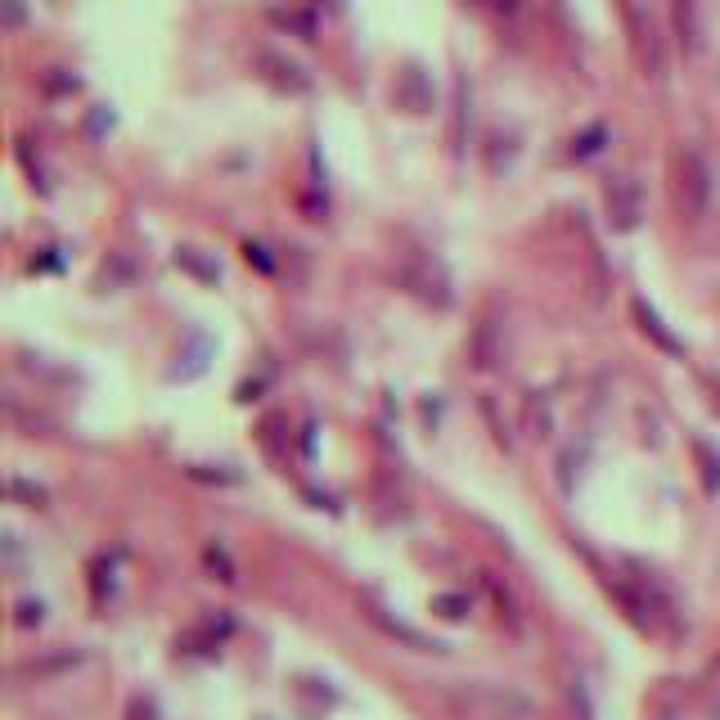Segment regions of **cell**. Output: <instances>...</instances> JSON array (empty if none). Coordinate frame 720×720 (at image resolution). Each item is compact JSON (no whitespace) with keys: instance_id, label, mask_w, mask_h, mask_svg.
<instances>
[{"instance_id":"6da1fadb","label":"cell","mask_w":720,"mask_h":720,"mask_svg":"<svg viewBox=\"0 0 720 720\" xmlns=\"http://www.w3.org/2000/svg\"><path fill=\"white\" fill-rule=\"evenodd\" d=\"M671 194H675V207H680L684 221H702V216H707L716 185H711V162L702 158L693 144H680L671 158Z\"/></svg>"},{"instance_id":"7a4b0ae2","label":"cell","mask_w":720,"mask_h":720,"mask_svg":"<svg viewBox=\"0 0 720 720\" xmlns=\"http://www.w3.org/2000/svg\"><path fill=\"white\" fill-rule=\"evenodd\" d=\"M450 698L468 720H531V702L509 684H464Z\"/></svg>"},{"instance_id":"3957f363","label":"cell","mask_w":720,"mask_h":720,"mask_svg":"<svg viewBox=\"0 0 720 720\" xmlns=\"http://www.w3.org/2000/svg\"><path fill=\"white\" fill-rule=\"evenodd\" d=\"M252 63H257V77L270 81L275 90H284V95H306V90H311V72L297 59H288V54L270 50V45H261V50L252 54Z\"/></svg>"},{"instance_id":"277c9868","label":"cell","mask_w":720,"mask_h":720,"mask_svg":"<svg viewBox=\"0 0 720 720\" xmlns=\"http://www.w3.org/2000/svg\"><path fill=\"white\" fill-rule=\"evenodd\" d=\"M603 207H608V225H612V230H635L639 212H644L639 185L630 176H612L608 185H603Z\"/></svg>"},{"instance_id":"5b68a950","label":"cell","mask_w":720,"mask_h":720,"mask_svg":"<svg viewBox=\"0 0 720 720\" xmlns=\"http://www.w3.org/2000/svg\"><path fill=\"white\" fill-rule=\"evenodd\" d=\"M626 14H630V41H635V59H639V68L648 72V77H662V68H666V50H662V36H657V23L644 14V9H635V5H626Z\"/></svg>"},{"instance_id":"8992f818","label":"cell","mask_w":720,"mask_h":720,"mask_svg":"<svg viewBox=\"0 0 720 720\" xmlns=\"http://www.w3.org/2000/svg\"><path fill=\"white\" fill-rule=\"evenodd\" d=\"M81 662H86L81 648H54V653H45V657H27V662H18L14 675L18 680H54V675H63V671H77Z\"/></svg>"},{"instance_id":"52a82bcc","label":"cell","mask_w":720,"mask_h":720,"mask_svg":"<svg viewBox=\"0 0 720 720\" xmlns=\"http://www.w3.org/2000/svg\"><path fill=\"white\" fill-rule=\"evenodd\" d=\"M671 23H675V41L684 54L702 50V0H671Z\"/></svg>"},{"instance_id":"ba28073f","label":"cell","mask_w":720,"mask_h":720,"mask_svg":"<svg viewBox=\"0 0 720 720\" xmlns=\"http://www.w3.org/2000/svg\"><path fill=\"white\" fill-rule=\"evenodd\" d=\"M500 356H504L500 324L486 315V320L473 329V365H477V369H495V365H500Z\"/></svg>"},{"instance_id":"9c48e42d","label":"cell","mask_w":720,"mask_h":720,"mask_svg":"<svg viewBox=\"0 0 720 720\" xmlns=\"http://www.w3.org/2000/svg\"><path fill=\"white\" fill-rule=\"evenodd\" d=\"M225 635H230V621H203V626L185 630V635L176 639V648H189V653H212Z\"/></svg>"},{"instance_id":"30bf717a","label":"cell","mask_w":720,"mask_h":720,"mask_svg":"<svg viewBox=\"0 0 720 720\" xmlns=\"http://www.w3.org/2000/svg\"><path fill=\"white\" fill-rule=\"evenodd\" d=\"M635 320H639V329H644V333H648V338H653V342H657V347H662V351H671V356H680V342H675V338H671V333H666V329H662V320H657V315H653V306H644V302H635Z\"/></svg>"},{"instance_id":"8fae6325","label":"cell","mask_w":720,"mask_h":720,"mask_svg":"<svg viewBox=\"0 0 720 720\" xmlns=\"http://www.w3.org/2000/svg\"><path fill=\"white\" fill-rule=\"evenodd\" d=\"M482 581H486V590H491V599H495V608H500V617H509V626L518 630V626H522V612H518V599H513V590H509V585H500V576H495V572H482Z\"/></svg>"},{"instance_id":"7c38bea8","label":"cell","mask_w":720,"mask_h":720,"mask_svg":"<svg viewBox=\"0 0 720 720\" xmlns=\"http://www.w3.org/2000/svg\"><path fill=\"white\" fill-rule=\"evenodd\" d=\"M369 617H374V621H378V626H383V630H387V635H396V639H405V644H410V648H419V653H432V648H441V644H437V639H423V635H419V630H410V626H401V621H387V617H383V612H378V608H369Z\"/></svg>"},{"instance_id":"4fadbf2b","label":"cell","mask_w":720,"mask_h":720,"mask_svg":"<svg viewBox=\"0 0 720 720\" xmlns=\"http://www.w3.org/2000/svg\"><path fill=\"white\" fill-rule=\"evenodd\" d=\"M203 567L212 572V581H225V585H234V563H230V554H225V545H207L203 549Z\"/></svg>"},{"instance_id":"5bb4252c","label":"cell","mask_w":720,"mask_h":720,"mask_svg":"<svg viewBox=\"0 0 720 720\" xmlns=\"http://www.w3.org/2000/svg\"><path fill=\"white\" fill-rule=\"evenodd\" d=\"M176 261H180L185 270H194L198 279H216V275H221V270H216L212 261H203V257H198V248H180V252H176Z\"/></svg>"},{"instance_id":"9a60e30c","label":"cell","mask_w":720,"mask_h":720,"mask_svg":"<svg viewBox=\"0 0 720 720\" xmlns=\"http://www.w3.org/2000/svg\"><path fill=\"white\" fill-rule=\"evenodd\" d=\"M9 495H14V500H27L32 509H41V504H45V491H41V486H27L23 477H14V482H9Z\"/></svg>"},{"instance_id":"2e32d148","label":"cell","mask_w":720,"mask_h":720,"mask_svg":"<svg viewBox=\"0 0 720 720\" xmlns=\"http://www.w3.org/2000/svg\"><path fill=\"white\" fill-rule=\"evenodd\" d=\"M698 455H702V464H707V468H702V482H707V491L716 495V491H720V459L711 455L707 446H698Z\"/></svg>"},{"instance_id":"e0dca14e","label":"cell","mask_w":720,"mask_h":720,"mask_svg":"<svg viewBox=\"0 0 720 720\" xmlns=\"http://www.w3.org/2000/svg\"><path fill=\"white\" fill-rule=\"evenodd\" d=\"M41 617H45V608H41V603L23 599V603H18V617H14V626H23V630H27V626H41Z\"/></svg>"},{"instance_id":"ac0fdd59","label":"cell","mask_w":720,"mask_h":720,"mask_svg":"<svg viewBox=\"0 0 720 720\" xmlns=\"http://www.w3.org/2000/svg\"><path fill=\"white\" fill-rule=\"evenodd\" d=\"M599 140H603V131H599V126H594L590 135H581V140H576V149H572V153H576V158H590V153L599 149Z\"/></svg>"},{"instance_id":"d6986e66","label":"cell","mask_w":720,"mask_h":720,"mask_svg":"<svg viewBox=\"0 0 720 720\" xmlns=\"http://www.w3.org/2000/svg\"><path fill=\"white\" fill-rule=\"evenodd\" d=\"M437 608H446L441 617H450V621H455V617H464V608H468V603H464V599H455V594H441V599H437Z\"/></svg>"},{"instance_id":"ffe728a7","label":"cell","mask_w":720,"mask_h":720,"mask_svg":"<svg viewBox=\"0 0 720 720\" xmlns=\"http://www.w3.org/2000/svg\"><path fill=\"white\" fill-rule=\"evenodd\" d=\"M248 261H257L261 270H275V266H270V257H266V252L257 248V243H248Z\"/></svg>"},{"instance_id":"44dd1931","label":"cell","mask_w":720,"mask_h":720,"mask_svg":"<svg viewBox=\"0 0 720 720\" xmlns=\"http://www.w3.org/2000/svg\"><path fill=\"white\" fill-rule=\"evenodd\" d=\"M482 5H491V9H500V14H513V5H518V0H482Z\"/></svg>"}]
</instances>
